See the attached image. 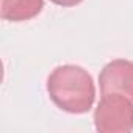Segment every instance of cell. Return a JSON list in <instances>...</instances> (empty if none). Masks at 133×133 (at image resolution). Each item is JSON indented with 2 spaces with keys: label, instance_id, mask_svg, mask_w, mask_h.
<instances>
[{
  "label": "cell",
  "instance_id": "obj_1",
  "mask_svg": "<svg viewBox=\"0 0 133 133\" xmlns=\"http://www.w3.org/2000/svg\"><path fill=\"white\" fill-rule=\"evenodd\" d=\"M50 100L71 114L88 113L96 100V86L89 72L75 64L55 68L47 78Z\"/></svg>",
  "mask_w": 133,
  "mask_h": 133
},
{
  "label": "cell",
  "instance_id": "obj_2",
  "mask_svg": "<svg viewBox=\"0 0 133 133\" xmlns=\"http://www.w3.org/2000/svg\"><path fill=\"white\" fill-rule=\"evenodd\" d=\"M94 125L100 133H127L133 130V100L122 94H103L94 111Z\"/></svg>",
  "mask_w": 133,
  "mask_h": 133
},
{
  "label": "cell",
  "instance_id": "obj_3",
  "mask_svg": "<svg viewBox=\"0 0 133 133\" xmlns=\"http://www.w3.org/2000/svg\"><path fill=\"white\" fill-rule=\"evenodd\" d=\"M100 94H122L133 100V63L128 59H113L99 75Z\"/></svg>",
  "mask_w": 133,
  "mask_h": 133
},
{
  "label": "cell",
  "instance_id": "obj_4",
  "mask_svg": "<svg viewBox=\"0 0 133 133\" xmlns=\"http://www.w3.org/2000/svg\"><path fill=\"white\" fill-rule=\"evenodd\" d=\"M44 8V0H2V17L10 22H24L36 17Z\"/></svg>",
  "mask_w": 133,
  "mask_h": 133
},
{
  "label": "cell",
  "instance_id": "obj_5",
  "mask_svg": "<svg viewBox=\"0 0 133 133\" xmlns=\"http://www.w3.org/2000/svg\"><path fill=\"white\" fill-rule=\"evenodd\" d=\"M52 3L58 5V6H64V8H69V6H75L78 3H82L83 0H50Z\"/></svg>",
  "mask_w": 133,
  "mask_h": 133
}]
</instances>
